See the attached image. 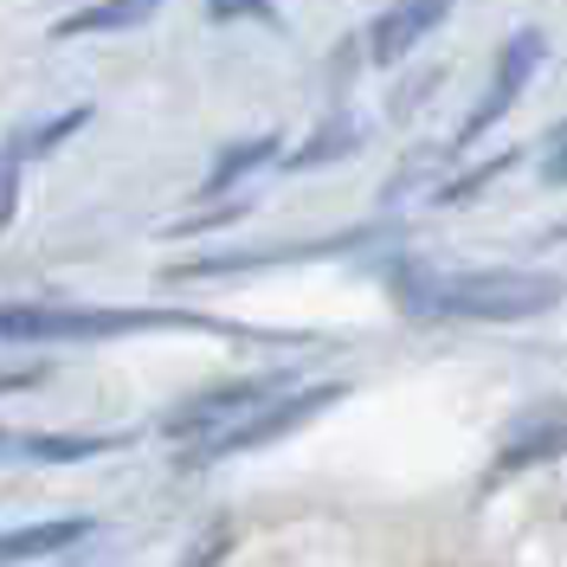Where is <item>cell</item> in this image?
<instances>
[{
  "label": "cell",
  "instance_id": "1",
  "mask_svg": "<svg viewBox=\"0 0 567 567\" xmlns=\"http://www.w3.org/2000/svg\"><path fill=\"white\" fill-rule=\"evenodd\" d=\"M393 297L413 317H471V322H523L561 303V278L542 271H425V265H400L393 271Z\"/></svg>",
  "mask_w": 567,
  "mask_h": 567
},
{
  "label": "cell",
  "instance_id": "2",
  "mask_svg": "<svg viewBox=\"0 0 567 567\" xmlns=\"http://www.w3.org/2000/svg\"><path fill=\"white\" fill-rule=\"evenodd\" d=\"M136 329H219V336H233V322L187 317V310H71V303L0 310V342H110V336H136Z\"/></svg>",
  "mask_w": 567,
  "mask_h": 567
},
{
  "label": "cell",
  "instance_id": "3",
  "mask_svg": "<svg viewBox=\"0 0 567 567\" xmlns=\"http://www.w3.org/2000/svg\"><path fill=\"white\" fill-rule=\"evenodd\" d=\"M342 400L336 381H322V388H297L290 400H271V406H258L251 420H239L233 432H219L213 445H194V452H181V464H213V458H233V452H258V445H271L284 432H297V425H310L317 413H329Z\"/></svg>",
  "mask_w": 567,
  "mask_h": 567
},
{
  "label": "cell",
  "instance_id": "4",
  "mask_svg": "<svg viewBox=\"0 0 567 567\" xmlns=\"http://www.w3.org/2000/svg\"><path fill=\"white\" fill-rule=\"evenodd\" d=\"M271 393H297L290 374H258V381H233V388H213L200 400H181L175 413H168V432L175 439H194V445H213L219 432H233L239 420H251L258 406H271Z\"/></svg>",
  "mask_w": 567,
  "mask_h": 567
},
{
  "label": "cell",
  "instance_id": "5",
  "mask_svg": "<svg viewBox=\"0 0 567 567\" xmlns=\"http://www.w3.org/2000/svg\"><path fill=\"white\" fill-rule=\"evenodd\" d=\"M542 52H548V39L535 33V27H523V33H509V39H503V59H496V71H491V91H484V104H477L471 116H464V130L452 136V148H471V142L484 136V130H491V123L503 116V110H509L516 97H523V84L535 78Z\"/></svg>",
  "mask_w": 567,
  "mask_h": 567
},
{
  "label": "cell",
  "instance_id": "6",
  "mask_svg": "<svg viewBox=\"0 0 567 567\" xmlns=\"http://www.w3.org/2000/svg\"><path fill=\"white\" fill-rule=\"evenodd\" d=\"M567 452V400H542L529 413H516L503 445H496V477L523 471V464H542V458H561Z\"/></svg>",
  "mask_w": 567,
  "mask_h": 567
},
{
  "label": "cell",
  "instance_id": "7",
  "mask_svg": "<svg viewBox=\"0 0 567 567\" xmlns=\"http://www.w3.org/2000/svg\"><path fill=\"white\" fill-rule=\"evenodd\" d=\"M445 13H452V0H400L388 20L368 33V39H374V45H368V52H374V65H400V59H406V52H413V45H420Z\"/></svg>",
  "mask_w": 567,
  "mask_h": 567
},
{
  "label": "cell",
  "instance_id": "8",
  "mask_svg": "<svg viewBox=\"0 0 567 567\" xmlns=\"http://www.w3.org/2000/svg\"><path fill=\"white\" fill-rule=\"evenodd\" d=\"M116 439H78V432H7L0 425V458H27V464H78L110 452Z\"/></svg>",
  "mask_w": 567,
  "mask_h": 567
},
{
  "label": "cell",
  "instance_id": "9",
  "mask_svg": "<svg viewBox=\"0 0 567 567\" xmlns=\"http://www.w3.org/2000/svg\"><path fill=\"white\" fill-rule=\"evenodd\" d=\"M84 535H91V523H78V516H65V523H33V529H7L0 535V567L45 561V555H59L71 542H84Z\"/></svg>",
  "mask_w": 567,
  "mask_h": 567
},
{
  "label": "cell",
  "instance_id": "10",
  "mask_svg": "<svg viewBox=\"0 0 567 567\" xmlns=\"http://www.w3.org/2000/svg\"><path fill=\"white\" fill-rule=\"evenodd\" d=\"M162 0H97V7H78L71 20L52 27V39H78V33H123V27H142Z\"/></svg>",
  "mask_w": 567,
  "mask_h": 567
},
{
  "label": "cell",
  "instance_id": "11",
  "mask_svg": "<svg viewBox=\"0 0 567 567\" xmlns=\"http://www.w3.org/2000/svg\"><path fill=\"white\" fill-rule=\"evenodd\" d=\"M354 148H361V123H354V116H329L317 136L297 142L284 162H290V168H322V162H342V155H354Z\"/></svg>",
  "mask_w": 567,
  "mask_h": 567
},
{
  "label": "cell",
  "instance_id": "12",
  "mask_svg": "<svg viewBox=\"0 0 567 567\" xmlns=\"http://www.w3.org/2000/svg\"><path fill=\"white\" fill-rule=\"evenodd\" d=\"M278 142L284 136H251V142H233L219 162H213L207 175V194H233V181H246L251 168H265V162H278Z\"/></svg>",
  "mask_w": 567,
  "mask_h": 567
},
{
  "label": "cell",
  "instance_id": "13",
  "mask_svg": "<svg viewBox=\"0 0 567 567\" xmlns=\"http://www.w3.org/2000/svg\"><path fill=\"white\" fill-rule=\"evenodd\" d=\"M84 123H91V110H65V116H52V123H39V130H20V136L7 142V155H13V162H27V155H45V148H52L59 136L84 130Z\"/></svg>",
  "mask_w": 567,
  "mask_h": 567
},
{
  "label": "cell",
  "instance_id": "14",
  "mask_svg": "<svg viewBox=\"0 0 567 567\" xmlns=\"http://www.w3.org/2000/svg\"><path fill=\"white\" fill-rule=\"evenodd\" d=\"M516 162H523V155H516V148H503V155H496V162H484V168H471V175H458V181H445V187H439V194H432V200H439V207H458V200H471V194H477V187H484V181L509 175V168H516Z\"/></svg>",
  "mask_w": 567,
  "mask_h": 567
},
{
  "label": "cell",
  "instance_id": "15",
  "mask_svg": "<svg viewBox=\"0 0 567 567\" xmlns=\"http://www.w3.org/2000/svg\"><path fill=\"white\" fill-rule=\"evenodd\" d=\"M213 20H258V27H278V7L271 0H207Z\"/></svg>",
  "mask_w": 567,
  "mask_h": 567
},
{
  "label": "cell",
  "instance_id": "16",
  "mask_svg": "<svg viewBox=\"0 0 567 567\" xmlns=\"http://www.w3.org/2000/svg\"><path fill=\"white\" fill-rule=\"evenodd\" d=\"M13 200H20V162L0 148V226L13 219Z\"/></svg>",
  "mask_w": 567,
  "mask_h": 567
},
{
  "label": "cell",
  "instance_id": "17",
  "mask_svg": "<svg viewBox=\"0 0 567 567\" xmlns=\"http://www.w3.org/2000/svg\"><path fill=\"white\" fill-rule=\"evenodd\" d=\"M542 175H548V181H561V187H567V123L555 130V136H548V155H542Z\"/></svg>",
  "mask_w": 567,
  "mask_h": 567
},
{
  "label": "cell",
  "instance_id": "18",
  "mask_svg": "<svg viewBox=\"0 0 567 567\" xmlns=\"http://www.w3.org/2000/svg\"><path fill=\"white\" fill-rule=\"evenodd\" d=\"M219 542H226V535H207V542L194 548V561H187V567H213V555H219Z\"/></svg>",
  "mask_w": 567,
  "mask_h": 567
},
{
  "label": "cell",
  "instance_id": "19",
  "mask_svg": "<svg viewBox=\"0 0 567 567\" xmlns=\"http://www.w3.org/2000/svg\"><path fill=\"white\" fill-rule=\"evenodd\" d=\"M0 388H33V374H0Z\"/></svg>",
  "mask_w": 567,
  "mask_h": 567
}]
</instances>
